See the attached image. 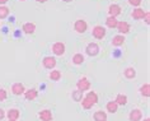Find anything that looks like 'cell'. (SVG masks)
Here are the masks:
<instances>
[{"label": "cell", "mask_w": 150, "mask_h": 121, "mask_svg": "<svg viewBox=\"0 0 150 121\" xmlns=\"http://www.w3.org/2000/svg\"><path fill=\"white\" fill-rule=\"evenodd\" d=\"M62 77V74H61V71L60 70H56V69H52L50 71V74H48V78L51 79V80H54V82H59L60 79H61Z\"/></svg>", "instance_id": "d4e9b609"}, {"label": "cell", "mask_w": 150, "mask_h": 121, "mask_svg": "<svg viewBox=\"0 0 150 121\" xmlns=\"http://www.w3.org/2000/svg\"><path fill=\"white\" fill-rule=\"evenodd\" d=\"M106 110L110 113H116L118 111V105L116 103L115 101H108L107 105H106Z\"/></svg>", "instance_id": "cb8c5ba5"}, {"label": "cell", "mask_w": 150, "mask_h": 121, "mask_svg": "<svg viewBox=\"0 0 150 121\" xmlns=\"http://www.w3.org/2000/svg\"><path fill=\"white\" fill-rule=\"evenodd\" d=\"M19 1H25V0H19Z\"/></svg>", "instance_id": "d590c367"}, {"label": "cell", "mask_w": 150, "mask_h": 121, "mask_svg": "<svg viewBox=\"0 0 150 121\" xmlns=\"http://www.w3.org/2000/svg\"><path fill=\"white\" fill-rule=\"evenodd\" d=\"M123 77H125L126 79H129V80L134 79L135 77H136V70H135V68H132V66L126 68V69L123 70Z\"/></svg>", "instance_id": "7402d4cb"}, {"label": "cell", "mask_w": 150, "mask_h": 121, "mask_svg": "<svg viewBox=\"0 0 150 121\" xmlns=\"http://www.w3.org/2000/svg\"><path fill=\"white\" fill-rule=\"evenodd\" d=\"M9 121H16V120H9Z\"/></svg>", "instance_id": "8d00e7d4"}, {"label": "cell", "mask_w": 150, "mask_h": 121, "mask_svg": "<svg viewBox=\"0 0 150 121\" xmlns=\"http://www.w3.org/2000/svg\"><path fill=\"white\" fill-rule=\"evenodd\" d=\"M8 98V92L4 88H0V102H4Z\"/></svg>", "instance_id": "83f0119b"}, {"label": "cell", "mask_w": 150, "mask_h": 121, "mask_svg": "<svg viewBox=\"0 0 150 121\" xmlns=\"http://www.w3.org/2000/svg\"><path fill=\"white\" fill-rule=\"evenodd\" d=\"M64 3H70V1H73V0H62Z\"/></svg>", "instance_id": "836d02e7"}, {"label": "cell", "mask_w": 150, "mask_h": 121, "mask_svg": "<svg viewBox=\"0 0 150 121\" xmlns=\"http://www.w3.org/2000/svg\"><path fill=\"white\" fill-rule=\"evenodd\" d=\"M139 92L142 97L145 98H149L150 97V84L149 83H144V84L140 85V88H139Z\"/></svg>", "instance_id": "ffe728a7"}, {"label": "cell", "mask_w": 150, "mask_h": 121, "mask_svg": "<svg viewBox=\"0 0 150 121\" xmlns=\"http://www.w3.org/2000/svg\"><path fill=\"white\" fill-rule=\"evenodd\" d=\"M113 101H115L118 106H126V105H127V102H129V98H127L126 94L118 93L117 96H116V98H115Z\"/></svg>", "instance_id": "44dd1931"}, {"label": "cell", "mask_w": 150, "mask_h": 121, "mask_svg": "<svg viewBox=\"0 0 150 121\" xmlns=\"http://www.w3.org/2000/svg\"><path fill=\"white\" fill-rule=\"evenodd\" d=\"M144 21L146 24H150V12H145V16H144Z\"/></svg>", "instance_id": "f546056e"}, {"label": "cell", "mask_w": 150, "mask_h": 121, "mask_svg": "<svg viewBox=\"0 0 150 121\" xmlns=\"http://www.w3.org/2000/svg\"><path fill=\"white\" fill-rule=\"evenodd\" d=\"M127 1H129L130 5H132V6H135V8H137V6H140V4L142 3V0H127Z\"/></svg>", "instance_id": "f1b7e54d"}, {"label": "cell", "mask_w": 150, "mask_h": 121, "mask_svg": "<svg viewBox=\"0 0 150 121\" xmlns=\"http://www.w3.org/2000/svg\"><path fill=\"white\" fill-rule=\"evenodd\" d=\"M130 121H141L142 120V111L140 108H132L129 113Z\"/></svg>", "instance_id": "8fae6325"}, {"label": "cell", "mask_w": 150, "mask_h": 121, "mask_svg": "<svg viewBox=\"0 0 150 121\" xmlns=\"http://www.w3.org/2000/svg\"><path fill=\"white\" fill-rule=\"evenodd\" d=\"M89 88H91V82H89V79L87 77L78 79V82H76V89L78 90L85 92V90H88Z\"/></svg>", "instance_id": "52a82bcc"}, {"label": "cell", "mask_w": 150, "mask_h": 121, "mask_svg": "<svg viewBox=\"0 0 150 121\" xmlns=\"http://www.w3.org/2000/svg\"><path fill=\"white\" fill-rule=\"evenodd\" d=\"M37 97H38V90H37L36 88L25 89V92H24V98H25L27 101H35Z\"/></svg>", "instance_id": "9a60e30c"}, {"label": "cell", "mask_w": 150, "mask_h": 121, "mask_svg": "<svg viewBox=\"0 0 150 121\" xmlns=\"http://www.w3.org/2000/svg\"><path fill=\"white\" fill-rule=\"evenodd\" d=\"M5 116L8 117V120H18L21 117V111L18 108H9L8 111L5 112Z\"/></svg>", "instance_id": "5bb4252c"}, {"label": "cell", "mask_w": 150, "mask_h": 121, "mask_svg": "<svg viewBox=\"0 0 150 121\" xmlns=\"http://www.w3.org/2000/svg\"><path fill=\"white\" fill-rule=\"evenodd\" d=\"M83 97H84V92H81V90L75 89L71 92V98H73V101H75V102H80L83 100Z\"/></svg>", "instance_id": "484cf974"}, {"label": "cell", "mask_w": 150, "mask_h": 121, "mask_svg": "<svg viewBox=\"0 0 150 121\" xmlns=\"http://www.w3.org/2000/svg\"><path fill=\"white\" fill-rule=\"evenodd\" d=\"M116 29L118 31V35L125 36V35H127V33L130 32L131 26H130L129 22H126V21H121V22H118V23H117V27H116Z\"/></svg>", "instance_id": "ba28073f"}, {"label": "cell", "mask_w": 150, "mask_h": 121, "mask_svg": "<svg viewBox=\"0 0 150 121\" xmlns=\"http://www.w3.org/2000/svg\"><path fill=\"white\" fill-rule=\"evenodd\" d=\"M144 121H150V119L149 117H146V119H144Z\"/></svg>", "instance_id": "e575fe53"}, {"label": "cell", "mask_w": 150, "mask_h": 121, "mask_svg": "<svg viewBox=\"0 0 150 121\" xmlns=\"http://www.w3.org/2000/svg\"><path fill=\"white\" fill-rule=\"evenodd\" d=\"M25 92V87L22 83H14L12 85V93L14 96H22Z\"/></svg>", "instance_id": "7c38bea8"}, {"label": "cell", "mask_w": 150, "mask_h": 121, "mask_svg": "<svg viewBox=\"0 0 150 121\" xmlns=\"http://www.w3.org/2000/svg\"><path fill=\"white\" fill-rule=\"evenodd\" d=\"M36 1H37V3H41V4H43V3H46L47 0H36Z\"/></svg>", "instance_id": "d6a6232c"}, {"label": "cell", "mask_w": 150, "mask_h": 121, "mask_svg": "<svg viewBox=\"0 0 150 121\" xmlns=\"http://www.w3.org/2000/svg\"><path fill=\"white\" fill-rule=\"evenodd\" d=\"M80 103H81V107L84 110L93 108V106L98 103V94H97L94 90H91V92H88L83 97V100L80 101Z\"/></svg>", "instance_id": "6da1fadb"}, {"label": "cell", "mask_w": 150, "mask_h": 121, "mask_svg": "<svg viewBox=\"0 0 150 121\" xmlns=\"http://www.w3.org/2000/svg\"><path fill=\"white\" fill-rule=\"evenodd\" d=\"M8 3V0H0V5H5Z\"/></svg>", "instance_id": "1f68e13d"}, {"label": "cell", "mask_w": 150, "mask_h": 121, "mask_svg": "<svg viewBox=\"0 0 150 121\" xmlns=\"http://www.w3.org/2000/svg\"><path fill=\"white\" fill-rule=\"evenodd\" d=\"M56 64H57V61H56L55 56H45L42 59V65H43L45 69H48V70L55 69Z\"/></svg>", "instance_id": "8992f818"}, {"label": "cell", "mask_w": 150, "mask_h": 121, "mask_svg": "<svg viewBox=\"0 0 150 121\" xmlns=\"http://www.w3.org/2000/svg\"><path fill=\"white\" fill-rule=\"evenodd\" d=\"M10 13V9L8 8L6 5H0V19H5V18H8Z\"/></svg>", "instance_id": "4316f807"}, {"label": "cell", "mask_w": 150, "mask_h": 121, "mask_svg": "<svg viewBox=\"0 0 150 121\" xmlns=\"http://www.w3.org/2000/svg\"><path fill=\"white\" fill-rule=\"evenodd\" d=\"M117 23H118V19L115 17H107L106 19V26L110 29H116V27H117Z\"/></svg>", "instance_id": "603a6c76"}, {"label": "cell", "mask_w": 150, "mask_h": 121, "mask_svg": "<svg viewBox=\"0 0 150 121\" xmlns=\"http://www.w3.org/2000/svg\"><path fill=\"white\" fill-rule=\"evenodd\" d=\"M111 43H112V46H115V47L122 46V45L125 43V36H122V35H116V36H113V37H112Z\"/></svg>", "instance_id": "ac0fdd59"}, {"label": "cell", "mask_w": 150, "mask_h": 121, "mask_svg": "<svg viewBox=\"0 0 150 121\" xmlns=\"http://www.w3.org/2000/svg\"><path fill=\"white\" fill-rule=\"evenodd\" d=\"M144 16H145V10L140 8V6H137V8H135L132 10V13H131V18L135 21H141L144 19Z\"/></svg>", "instance_id": "4fadbf2b"}, {"label": "cell", "mask_w": 150, "mask_h": 121, "mask_svg": "<svg viewBox=\"0 0 150 121\" xmlns=\"http://www.w3.org/2000/svg\"><path fill=\"white\" fill-rule=\"evenodd\" d=\"M99 45L97 42H91L87 45V47H85V54H87L88 56H91V58H94V56H97L99 54Z\"/></svg>", "instance_id": "277c9868"}, {"label": "cell", "mask_w": 150, "mask_h": 121, "mask_svg": "<svg viewBox=\"0 0 150 121\" xmlns=\"http://www.w3.org/2000/svg\"><path fill=\"white\" fill-rule=\"evenodd\" d=\"M122 13V8L120 4H111L108 6V17H115L117 18Z\"/></svg>", "instance_id": "9c48e42d"}, {"label": "cell", "mask_w": 150, "mask_h": 121, "mask_svg": "<svg viewBox=\"0 0 150 121\" xmlns=\"http://www.w3.org/2000/svg\"><path fill=\"white\" fill-rule=\"evenodd\" d=\"M73 27H74V31L76 33L83 35V33H85V32H87V29H88V23L84 19H76L74 22Z\"/></svg>", "instance_id": "3957f363"}, {"label": "cell", "mask_w": 150, "mask_h": 121, "mask_svg": "<svg viewBox=\"0 0 150 121\" xmlns=\"http://www.w3.org/2000/svg\"><path fill=\"white\" fill-rule=\"evenodd\" d=\"M93 120L94 121H108V116L107 112L103 111V110H98L93 113Z\"/></svg>", "instance_id": "e0dca14e"}, {"label": "cell", "mask_w": 150, "mask_h": 121, "mask_svg": "<svg viewBox=\"0 0 150 121\" xmlns=\"http://www.w3.org/2000/svg\"><path fill=\"white\" fill-rule=\"evenodd\" d=\"M38 119L41 121H54V115H52L51 110L45 108L38 112Z\"/></svg>", "instance_id": "30bf717a"}, {"label": "cell", "mask_w": 150, "mask_h": 121, "mask_svg": "<svg viewBox=\"0 0 150 121\" xmlns=\"http://www.w3.org/2000/svg\"><path fill=\"white\" fill-rule=\"evenodd\" d=\"M22 31L25 35H33L36 32V24L32 23V22H27V23H24L22 26Z\"/></svg>", "instance_id": "2e32d148"}, {"label": "cell", "mask_w": 150, "mask_h": 121, "mask_svg": "<svg viewBox=\"0 0 150 121\" xmlns=\"http://www.w3.org/2000/svg\"><path fill=\"white\" fill-rule=\"evenodd\" d=\"M84 61H85V58H84L83 54H80V52H76V54H74L73 58H71V63H73L74 65H76V66L81 65Z\"/></svg>", "instance_id": "d6986e66"}, {"label": "cell", "mask_w": 150, "mask_h": 121, "mask_svg": "<svg viewBox=\"0 0 150 121\" xmlns=\"http://www.w3.org/2000/svg\"><path fill=\"white\" fill-rule=\"evenodd\" d=\"M4 117H5V111L3 108H0V121L4 119Z\"/></svg>", "instance_id": "4dcf8cb0"}, {"label": "cell", "mask_w": 150, "mask_h": 121, "mask_svg": "<svg viewBox=\"0 0 150 121\" xmlns=\"http://www.w3.org/2000/svg\"><path fill=\"white\" fill-rule=\"evenodd\" d=\"M107 35V29L103 27V26H94L92 29V36L94 37L96 40H103Z\"/></svg>", "instance_id": "7a4b0ae2"}, {"label": "cell", "mask_w": 150, "mask_h": 121, "mask_svg": "<svg viewBox=\"0 0 150 121\" xmlns=\"http://www.w3.org/2000/svg\"><path fill=\"white\" fill-rule=\"evenodd\" d=\"M51 50H52V54H54L55 56H62L66 51V46H65L64 42H55L54 45H52Z\"/></svg>", "instance_id": "5b68a950"}]
</instances>
